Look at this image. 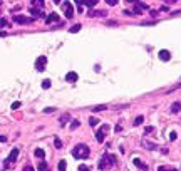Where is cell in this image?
<instances>
[{
    "label": "cell",
    "instance_id": "cell-1",
    "mask_svg": "<svg viewBox=\"0 0 181 171\" xmlns=\"http://www.w3.org/2000/svg\"><path fill=\"white\" fill-rule=\"evenodd\" d=\"M72 156L76 158V159H87V158L90 156V149L87 144H84V143H81V144H76L72 149Z\"/></svg>",
    "mask_w": 181,
    "mask_h": 171
},
{
    "label": "cell",
    "instance_id": "cell-2",
    "mask_svg": "<svg viewBox=\"0 0 181 171\" xmlns=\"http://www.w3.org/2000/svg\"><path fill=\"white\" fill-rule=\"evenodd\" d=\"M114 164H116V158L112 156L111 153H104V154H102V158L99 159L97 168L104 171V169H109V168H112Z\"/></svg>",
    "mask_w": 181,
    "mask_h": 171
},
{
    "label": "cell",
    "instance_id": "cell-3",
    "mask_svg": "<svg viewBox=\"0 0 181 171\" xmlns=\"http://www.w3.org/2000/svg\"><path fill=\"white\" fill-rule=\"evenodd\" d=\"M18 153H20V151H18V148H14L10 151V154H8V158L7 159L4 161V168L5 169H10L12 168V163H15V161H17V158H18Z\"/></svg>",
    "mask_w": 181,
    "mask_h": 171
},
{
    "label": "cell",
    "instance_id": "cell-4",
    "mask_svg": "<svg viewBox=\"0 0 181 171\" xmlns=\"http://www.w3.org/2000/svg\"><path fill=\"white\" fill-rule=\"evenodd\" d=\"M111 131V127H109V124H102L101 127L97 129V133H96V139H97V143H102L106 139V134Z\"/></svg>",
    "mask_w": 181,
    "mask_h": 171
},
{
    "label": "cell",
    "instance_id": "cell-5",
    "mask_svg": "<svg viewBox=\"0 0 181 171\" xmlns=\"http://www.w3.org/2000/svg\"><path fill=\"white\" fill-rule=\"evenodd\" d=\"M45 66H47V57H45V55L37 57V61H35V71L44 72V71H45Z\"/></svg>",
    "mask_w": 181,
    "mask_h": 171
},
{
    "label": "cell",
    "instance_id": "cell-6",
    "mask_svg": "<svg viewBox=\"0 0 181 171\" xmlns=\"http://www.w3.org/2000/svg\"><path fill=\"white\" fill-rule=\"evenodd\" d=\"M62 8H64L65 18H72L74 17V8H72V4H71V2H64V4H62Z\"/></svg>",
    "mask_w": 181,
    "mask_h": 171
},
{
    "label": "cell",
    "instance_id": "cell-7",
    "mask_svg": "<svg viewBox=\"0 0 181 171\" xmlns=\"http://www.w3.org/2000/svg\"><path fill=\"white\" fill-rule=\"evenodd\" d=\"M35 18H27L25 15H14V22L15 24H20V25H25V24L34 22Z\"/></svg>",
    "mask_w": 181,
    "mask_h": 171
},
{
    "label": "cell",
    "instance_id": "cell-8",
    "mask_svg": "<svg viewBox=\"0 0 181 171\" xmlns=\"http://www.w3.org/2000/svg\"><path fill=\"white\" fill-rule=\"evenodd\" d=\"M30 15L37 18H45V14H44L42 8H37V7H30Z\"/></svg>",
    "mask_w": 181,
    "mask_h": 171
},
{
    "label": "cell",
    "instance_id": "cell-9",
    "mask_svg": "<svg viewBox=\"0 0 181 171\" xmlns=\"http://www.w3.org/2000/svg\"><path fill=\"white\" fill-rule=\"evenodd\" d=\"M133 163H134V166H138L141 171H148V169H149V168H148V164H146V163H143V161L139 159V158H134V161H133Z\"/></svg>",
    "mask_w": 181,
    "mask_h": 171
},
{
    "label": "cell",
    "instance_id": "cell-10",
    "mask_svg": "<svg viewBox=\"0 0 181 171\" xmlns=\"http://www.w3.org/2000/svg\"><path fill=\"white\" fill-rule=\"evenodd\" d=\"M54 22H59V15L55 12H52V14H49L45 17V24H54Z\"/></svg>",
    "mask_w": 181,
    "mask_h": 171
},
{
    "label": "cell",
    "instance_id": "cell-11",
    "mask_svg": "<svg viewBox=\"0 0 181 171\" xmlns=\"http://www.w3.org/2000/svg\"><path fill=\"white\" fill-rule=\"evenodd\" d=\"M158 55H160V59L163 62H168L171 59V52L169 51H164V49H163V51H160V54H158Z\"/></svg>",
    "mask_w": 181,
    "mask_h": 171
},
{
    "label": "cell",
    "instance_id": "cell-12",
    "mask_svg": "<svg viewBox=\"0 0 181 171\" xmlns=\"http://www.w3.org/2000/svg\"><path fill=\"white\" fill-rule=\"evenodd\" d=\"M179 111H181V102L179 101L173 102V104H171V107H169V113L171 114H178Z\"/></svg>",
    "mask_w": 181,
    "mask_h": 171
},
{
    "label": "cell",
    "instance_id": "cell-13",
    "mask_svg": "<svg viewBox=\"0 0 181 171\" xmlns=\"http://www.w3.org/2000/svg\"><path fill=\"white\" fill-rule=\"evenodd\" d=\"M107 15V10H90L89 17H106Z\"/></svg>",
    "mask_w": 181,
    "mask_h": 171
},
{
    "label": "cell",
    "instance_id": "cell-14",
    "mask_svg": "<svg viewBox=\"0 0 181 171\" xmlns=\"http://www.w3.org/2000/svg\"><path fill=\"white\" fill-rule=\"evenodd\" d=\"M77 79H79L77 72H67V76H65V81H67V82H76Z\"/></svg>",
    "mask_w": 181,
    "mask_h": 171
},
{
    "label": "cell",
    "instance_id": "cell-15",
    "mask_svg": "<svg viewBox=\"0 0 181 171\" xmlns=\"http://www.w3.org/2000/svg\"><path fill=\"white\" fill-rule=\"evenodd\" d=\"M71 121V114L69 113H64L61 116V119H59V124H61V126H65V123H69Z\"/></svg>",
    "mask_w": 181,
    "mask_h": 171
},
{
    "label": "cell",
    "instance_id": "cell-16",
    "mask_svg": "<svg viewBox=\"0 0 181 171\" xmlns=\"http://www.w3.org/2000/svg\"><path fill=\"white\" fill-rule=\"evenodd\" d=\"M32 7H37V8H44L45 7V0H30Z\"/></svg>",
    "mask_w": 181,
    "mask_h": 171
},
{
    "label": "cell",
    "instance_id": "cell-17",
    "mask_svg": "<svg viewBox=\"0 0 181 171\" xmlns=\"http://www.w3.org/2000/svg\"><path fill=\"white\" fill-rule=\"evenodd\" d=\"M34 154H35V158H39V159H44V158H45V151L40 149V148H37L35 151H34Z\"/></svg>",
    "mask_w": 181,
    "mask_h": 171
},
{
    "label": "cell",
    "instance_id": "cell-18",
    "mask_svg": "<svg viewBox=\"0 0 181 171\" xmlns=\"http://www.w3.org/2000/svg\"><path fill=\"white\" fill-rule=\"evenodd\" d=\"M47 166H49V164L45 163V161H44V159H40V163L37 164V171H47V169H49Z\"/></svg>",
    "mask_w": 181,
    "mask_h": 171
},
{
    "label": "cell",
    "instance_id": "cell-19",
    "mask_svg": "<svg viewBox=\"0 0 181 171\" xmlns=\"http://www.w3.org/2000/svg\"><path fill=\"white\" fill-rule=\"evenodd\" d=\"M143 146H144V148H148V149H151V151H153V149H158V146H156L154 143H149L148 139H144V141H143Z\"/></svg>",
    "mask_w": 181,
    "mask_h": 171
},
{
    "label": "cell",
    "instance_id": "cell-20",
    "mask_svg": "<svg viewBox=\"0 0 181 171\" xmlns=\"http://www.w3.org/2000/svg\"><path fill=\"white\" fill-rule=\"evenodd\" d=\"M81 29H82V25H81V24H76V25H72V27L69 29V32H71V34H77Z\"/></svg>",
    "mask_w": 181,
    "mask_h": 171
},
{
    "label": "cell",
    "instance_id": "cell-21",
    "mask_svg": "<svg viewBox=\"0 0 181 171\" xmlns=\"http://www.w3.org/2000/svg\"><path fill=\"white\" fill-rule=\"evenodd\" d=\"M106 109H107V106L101 104V106H96L94 109H92V113H101V111H106Z\"/></svg>",
    "mask_w": 181,
    "mask_h": 171
},
{
    "label": "cell",
    "instance_id": "cell-22",
    "mask_svg": "<svg viewBox=\"0 0 181 171\" xmlns=\"http://www.w3.org/2000/svg\"><path fill=\"white\" fill-rule=\"evenodd\" d=\"M65 166H67V163L64 159H61L59 161V166H57V171H65Z\"/></svg>",
    "mask_w": 181,
    "mask_h": 171
},
{
    "label": "cell",
    "instance_id": "cell-23",
    "mask_svg": "<svg viewBox=\"0 0 181 171\" xmlns=\"http://www.w3.org/2000/svg\"><path fill=\"white\" fill-rule=\"evenodd\" d=\"M89 124H90L92 127L97 126V124H99V119H97V117H94V116H90V117H89Z\"/></svg>",
    "mask_w": 181,
    "mask_h": 171
},
{
    "label": "cell",
    "instance_id": "cell-24",
    "mask_svg": "<svg viewBox=\"0 0 181 171\" xmlns=\"http://www.w3.org/2000/svg\"><path fill=\"white\" fill-rule=\"evenodd\" d=\"M144 123V116H138L136 119H134V126H139V124Z\"/></svg>",
    "mask_w": 181,
    "mask_h": 171
},
{
    "label": "cell",
    "instance_id": "cell-25",
    "mask_svg": "<svg viewBox=\"0 0 181 171\" xmlns=\"http://www.w3.org/2000/svg\"><path fill=\"white\" fill-rule=\"evenodd\" d=\"M84 5H86V7H89V8H94V5H97L94 2V0H86V2H84Z\"/></svg>",
    "mask_w": 181,
    "mask_h": 171
},
{
    "label": "cell",
    "instance_id": "cell-26",
    "mask_svg": "<svg viewBox=\"0 0 181 171\" xmlns=\"http://www.w3.org/2000/svg\"><path fill=\"white\" fill-rule=\"evenodd\" d=\"M84 2H86V0H76V5H77V10H79V12H82V10H84V8H82Z\"/></svg>",
    "mask_w": 181,
    "mask_h": 171
},
{
    "label": "cell",
    "instance_id": "cell-27",
    "mask_svg": "<svg viewBox=\"0 0 181 171\" xmlns=\"http://www.w3.org/2000/svg\"><path fill=\"white\" fill-rule=\"evenodd\" d=\"M79 126H81V123H79V121H77V119H74L72 123H71V129H77V127H79Z\"/></svg>",
    "mask_w": 181,
    "mask_h": 171
},
{
    "label": "cell",
    "instance_id": "cell-28",
    "mask_svg": "<svg viewBox=\"0 0 181 171\" xmlns=\"http://www.w3.org/2000/svg\"><path fill=\"white\" fill-rule=\"evenodd\" d=\"M54 146H55L57 149H61V148H62V141H61L59 138H55V139H54Z\"/></svg>",
    "mask_w": 181,
    "mask_h": 171
},
{
    "label": "cell",
    "instance_id": "cell-29",
    "mask_svg": "<svg viewBox=\"0 0 181 171\" xmlns=\"http://www.w3.org/2000/svg\"><path fill=\"white\" fill-rule=\"evenodd\" d=\"M49 87H51V81L45 79V81L42 82V89H49Z\"/></svg>",
    "mask_w": 181,
    "mask_h": 171
},
{
    "label": "cell",
    "instance_id": "cell-30",
    "mask_svg": "<svg viewBox=\"0 0 181 171\" xmlns=\"http://www.w3.org/2000/svg\"><path fill=\"white\" fill-rule=\"evenodd\" d=\"M44 113H45V114H52V113H55V107H45Z\"/></svg>",
    "mask_w": 181,
    "mask_h": 171
},
{
    "label": "cell",
    "instance_id": "cell-31",
    "mask_svg": "<svg viewBox=\"0 0 181 171\" xmlns=\"http://www.w3.org/2000/svg\"><path fill=\"white\" fill-rule=\"evenodd\" d=\"M176 138H178V134L174 131H171L169 133V139H171V141H176Z\"/></svg>",
    "mask_w": 181,
    "mask_h": 171
},
{
    "label": "cell",
    "instance_id": "cell-32",
    "mask_svg": "<svg viewBox=\"0 0 181 171\" xmlns=\"http://www.w3.org/2000/svg\"><path fill=\"white\" fill-rule=\"evenodd\" d=\"M79 171H90V169H89V166H86V164H81V166H79Z\"/></svg>",
    "mask_w": 181,
    "mask_h": 171
},
{
    "label": "cell",
    "instance_id": "cell-33",
    "mask_svg": "<svg viewBox=\"0 0 181 171\" xmlns=\"http://www.w3.org/2000/svg\"><path fill=\"white\" fill-rule=\"evenodd\" d=\"M153 131H154V126H148V127L144 129V133H146V134H148V133H153Z\"/></svg>",
    "mask_w": 181,
    "mask_h": 171
},
{
    "label": "cell",
    "instance_id": "cell-34",
    "mask_svg": "<svg viewBox=\"0 0 181 171\" xmlns=\"http://www.w3.org/2000/svg\"><path fill=\"white\" fill-rule=\"evenodd\" d=\"M117 2H119V0H106V4L107 5H116Z\"/></svg>",
    "mask_w": 181,
    "mask_h": 171
},
{
    "label": "cell",
    "instance_id": "cell-35",
    "mask_svg": "<svg viewBox=\"0 0 181 171\" xmlns=\"http://www.w3.org/2000/svg\"><path fill=\"white\" fill-rule=\"evenodd\" d=\"M138 5H139V8H141V10H146V8H148V5L143 4V2H138Z\"/></svg>",
    "mask_w": 181,
    "mask_h": 171
},
{
    "label": "cell",
    "instance_id": "cell-36",
    "mask_svg": "<svg viewBox=\"0 0 181 171\" xmlns=\"http://www.w3.org/2000/svg\"><path fill=\"white\" fill-rule=\"evenodd\" d=\"M24 171H35V169H34L30 164H25V166H24Z\"/></svg>",
    "mask_w": 181,
    "mask_h": 171
},
{
    "label": "cell",
    "instance_id": "cell-37",
    "mask_svg": "<svg viewBox=\"0 0 181 171\" xmlns=\"http://www.w3.org/2000/svg\"><path fill=\"white\" fill-rule=\"evenodd\" d=\"M18 107H20V102H14V104H12V109H18Z\"/></svg>",
    "mask_w": 181,
    "mask_h": 171
},
{
    "label": "cell",
    "instance_id": "cell-38",
    "mask_svg": "<svg viewBox=\"0 0 181 171\" xmlns=\"http://www.w3.org/2000/svg\"><path fill=\"white\" fill-rule=\"evenodd\" d=\"M7 25V20L5 18H0V27H5Z\"/></svg>",
    "mask_w": 181,
    "mask_h": 171
},
{
    "label": "cell",
    "instance_id": "cell-39",
    "mask_svg": "<svg viewBox=\"0 0 181 171\" xmlns=\"http://www.w3.org/2000/svg\"><path fill=\"white\" fill-rule=\"evenodd\" d=\"M160 10H161V12H168V10H169V8H168V5H163V7L160 8Z\"/></svg>",
    "mask_w": 181,
    "mask_h": 171
},
{
    "label": "cell",
    "instance_id": "cell-40",
    "mask_svg": "<svg viewBox=\"0 0 181 171\" xmlns=\"http://www.w3.org/2000/svg\"><path fill=\"white\" fill-rule=\"evenodd\" d=\"M126 4H138V0H124Z\"/></svg>",
    "mask_w": 181,
    "mask_h": 171
},
{
    "label": "cell",
    "instance_id": "cell-41",
    "mask_svg": "<svg viewBox=\"0 0 181 171\" xmlns=\"http://www.w3.org/2000/svg\"><path fill=\"white\" fill-rule=\"evenodd\" d=\"M149 14H151V17H156V15H158V12H156V10H149Z\"/></svg>",
    "mask_w": 181,
    "mask_h": 171
},
{
    "label": "cell",
    "instance_id": "cell-42",
    "mask_svg": "<svg viewBox=\"0 0 181 171\" xmlns=\"http://www.w3.org/2000/svg\"><path fill=\"white\" fill-rule=\"evenodd\" d=\"M0 143H7V138H5V136H0Z\"/></svg>",
    "mask_w": 181,
    "mask_h": 171
},
{
    "label": "cell",
    "instance_id": "cell-43",
    "mask_svg": "<svg viewBox=\"0 0 181 171\" xmlns=\"http://www.w3.org/2000/svg\"><path fill=\"white\" fill-rule=\"evenodd\" d=\"M158 171H168V169H166V166H160V168H158Z\"/></svg>",
    "mask_w": 181,
    "mask_h": 171
},
{
    "label": "cell",
    "instance_id": "cell-44",
    "mask_svg": "<svg viewBox=\"0 0 181 171\" xmlns=\"http://www.w3.org/2000/svg\"><path fill=\"white\" fill-rule=\"evenodd\" d=\"M7 35V32H0V37H5Z\"/></svg>",
    "mask_w": 181,
    "mask_h": 171
},
{
    "label": "cell",
    "instance_id": "cell-45",
    "mask_svg": "<svg viewBox=\"0 0 181 171\" xmlns=\"http://www.w3.org/2000/svg\"><path fill=\"white\" fill-rule=\"evenodd\" d=\"M54 2H55V4H61V2H62V0H54Z\"/></svg>",
    "mask_w": 181,
    "mask_h": 171
},
{
    "label": "cell",
    "instance_id": "cell-46",
    "mask_svg": "<svg viewBox=\"0 0 181 171\" xmlns=\"http://www.w3.org/2000/svg\"><path fill=\"white\" fill-rule=\"evenodd\" d=\"M0 7H2V0H0Z\"/></svg>",
    "mask_w": 181,
    "mask_h": 171
},
{
    "label": "cell",
    "instance_id": "cell-47",
    "mask_svg": "<svg viewBox=\"0 0 181 171\" xmlns=\"http://www.w3.org/2000/svg\"><path fill=\"white\" fill-rule=\"evenodd\" d=\"M171 171H178V169H171Z\"/></svg>",
    "mask_w": 181,
    "mask_h": 171
}]
</instances>
